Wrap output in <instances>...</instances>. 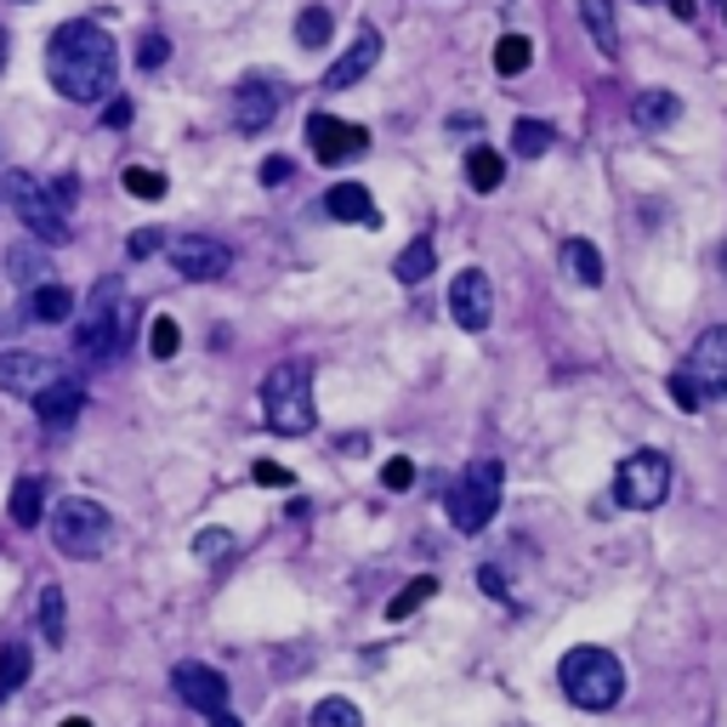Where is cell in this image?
Wrapping results in <instances>:
<instances>
[{"label":"cell","mask_w":727,"mask_h":727,"mask_svg":"<svg viewBox=\"0 0 727 727\" xmlns=\"http://www.w3.org/2000/svg\"><path fill=\"white\" fill-rule=\"evenodd\" d=\"M114 34L97 29L85 18L63 23L52 34V46H46V80L58 85V97H69V103H103V97L114 91Z\"/></svg>","instance_id":"cell-1"},{"label":"cell","mask_w":727,"mask_h":727,"mask_svg":"<svg viewBox=\"0 0 727 727\" xmlns=\"http://www.w3.org/2000/svg\"><path fill=\"white\" fill-rule=\"evenodd\" d=\"M262 410H267V432L279 438H307L319 426V410H313V364L307 359H284L267 370L262 381Z\"/></svg>","instance_id":"cell-2"},{"label":"cell","mask_w":727,"mask_h":727,"mask_svg":"<svg viewBox=\"0 0 727 727\" xmlns=\"http://www.w3.org/2000/svg\"><path fill=\"white\" fill-rule=\"evenodd\" d=\"M557 683H563L568 705H579V710H614L625 699V665L608 648H568L557 665Z\"/></svg>","instance_id":"cell-3"},{"label":"cell","mask_w":727,"mask_h":727,"mask_svg":"<svg viewBox=\"0 0 727 727\" xmlns=\"http://www.w3.org/2000/svg\"><path fill=\"white\" fill-rule=\"evenodd\" d=\"M109 535H114V517H109L103 506H97V501L69 495V501H58V506H52V546H58L63 557H80V563L103 557Z\"/></svg>","instance_id":"cell-4"},{"label":"cell","mask_w":727,"mask_h":727,"mask_svg":"<svg viewBox=\"0 0 727 727\" xmlns=\"http://www.w3.org/2000/svg\"><path fill=\"white\" fill-rule=\"evenodd\" d=\"M125 347V307H120V279H103L91 290L85 313L74 319V353L80 359H114Z\"/></svg>","instance_id":"cell-5"},{"label":"cell","mask_w":727,"mask_h":727,"mask_svg":"<svg viewBox=\"0 0 727 727\" xmlns=\"http://www.w3.org/2000/svg\"><path fill=\"white\" fill-rule=\"evenodd\" d=\"M501 477H506V472H501L495 455H477V461L461 472L455 495H450V517H455L461 535H477V528L495 523V512H501Z\"/></svg>","instance_id":"cell-6"},{"label":"cell","mask_w":727,"mask_h":727,"mask_svg":"<svg viewBox=\"0 0 727 727\" xmlns=\"http://www.w3.org/2000/svg\"><path fill=\"white\" fill-rule=\"evenodd\" d=\"M665 495H670V455H659V450H637V455H625V461H619V472H614V501H619V506L654 512Z\"/></svg>","instance_id":"cell-7"},{"label":"cell","mask_w":727,"mask_h":727,"mask_svg":"<svg viewBox=\"0 0 727 727\" xmlns=\"http://www.w3.org/2000/svg\"><path fill=\"white\" fill-rule=\"evenodd\" d=\"M12 211L23 216V228L40 245H63L69 239V211L52 200V188L34 182V176H12Z\"/></svg>","instance_id":"cell-8"},{"label":"cell","mask_w":727,"mask_h":727,"mask_svg":"<svg viewBox=\"0 0 727 727\" xmlns=\"http://www.w3.org/2000/svg\"><path fill=\"white\" fill-rule=\"evenodd\" d=\"M165 256H171V267H176L182 279H193V284L233 273V251L222 245V239H211V233H176L171 245H165Z\"/></svg>","instance_id":"cell-9"},{"label":"cell","mask_w":727,"mask_h":727,"mask_svg":"<svg viewBox=\"0 0 727 727\" xmlns=\"http://www.w3.org/2000/svg\"><path fill=\"white\" fill-rule=\"evenodd\" d=\"M307 142H313L319 165H347V160L370 154V131L353 125V120H335V114H313L307 120Z\"/></svg>","instance_id":"cell-10"},{"label":"cell","mask_w":727,"mask_h":727,"mask_svg":"<svg viewBox=\"0 0 727 727\" xmlns=\"http://www.w3.org/2000/svg\"><path fill=\"white\" fill-rule=\"evenodd\" d=\"M171 688H176V699H182L188 710H200V716L228 710V676L211 670V665H200V659H182V665L171 670Z\"/></svg>","instance_id":"cell-11"},{"label":"cell","mask_w":727,"mask_h":727,"mask_svg":"<svg viewBox=\"0 0 727 727\" xmlns=\"http://www.w3.org/2000/svg\"><path fill=\"white\" fill-rule=\"evenodd\" d=\"M450 313H455L461 330H489V319H495V284H489V273H483V267H461L455 284H450Z\"/></svg>","instance_id":"cell-12"},{"label":"cell","mask_w":727,"mask_h":727,"mask_svg":"<svg viewBox=\"0 0 727 727\" xmlns=\"http://www.w3.org/2000/svg\"><path fill=\"white\" fill-rule=\"evenodd\" d=\"M694 381H699V393H705V404H716V398H727V324H716V330H705L699 342H694V353H688V364H683Z\"/></svg>","instance_id":"cell-13"},{"label":"cell","mask_w":727,"mask_h":727,"mask_svg":"<svg viewBox=\"0 0 727 727\" xmlns=\"http://www.w3.org/2000/svg\"><path fill=\"white\" fill-rule=\"evenodd\" d=\"M80 410H85V386L80 381H69V375H52L34 393V421L46 426V432H63V426H74L80 421Z\"/></svg>","instance_id":"cell-14"},{"label":"cell","mask_w":727,"mask_h":727,"mask_svg":"<svg viewBox=\"0 0 727 727\" xmlns=\"http://www.w3.org/2000/svg\"><path fill=\"white\" fill-rule=\"evenodd\" d=\"M375 58H381V34H375V29H359V40H353L347 52L330 63V74H324V91H347V85H359V80L375 69Z\"/></svg>","instance_id":"cell-15"},{"label":"cell","mask_w":727,"mask_h":727,"mask_svg":"<svg viewBox=\"0 0 727 727\" xmlns=\"http://www.w3.org/2000/svg\"><path fill=\"white\" fill-rule=\"evenodd\" d=\"M52 375H58V370L46 364L40 353H29V347H18V353H0V393H18V398L29 393V398H34V393H40V386L52 381Z\"/></svg>","instance_id":"cell-16"},{"label":"cell","mask_w":727,"mask_h":727,"mask_svg":"<svg viewBox=\"0 0 727 727\" xmlns=\"http://www.w3.org/2000/svg\"><path fill=\"white\" fill-rule=\"evenodd\" d=\"M273 114H279V97H273L262 80H245V85L233 91V125L245 131V137L267 131V125H273Z\"/></svg>","instance_id":"cell-17"},{"label":"cell","mask_w":727,"mask_h":727,"mask_svg":"<svg viewBox=\"0 0 727 727\" xmlns=\"http://www.w3.org/2000/svg\"><path fill=\"white\" fill-rule=\"evenodd\" d=\"M324 211H330L335 222L381 228V211H375V200H370V188H364V182H335V188L324 193Z\"/></svg>","instance_id":"cell-18"},{"label":"cell","mask_w":727,"mask_h":727,"mask_svg":"<svg viewBox=\"0 0 727 727\" xmlns=\"http://www.w3.org/2000/svg\"><path fill=\"white\" fill-rule=\"evenodd\" d=\"M29 319H34V324H63V319H74V296H69L63 284L40 279V284L29 290Z\"/></svg>","instance_id":"cell-19"},{"label":"cell","mask_w":727,"mask_h":727,"mask_svg":"<svg viewBox=\"0 0 727 727\" xmlns=\"http://www.w3.org/2000/svg\"><path fill=\"white\" fill-rule=\"evenodd\" d=\"M563 273H568L574 284L597 290V284H603V251L592 245V239H568V245H563Z\"/></svg>","instance_id":"cell-20"},{"label":"cell","mask_w":727,"mask_h":727,"mask_svg":"<svg viewBox=\"0 0 727 727\" xmlns=\"http://www.w3.org/2000/svg\"><path fill=\"white\" fill-rule=\"evenodd\" d=\"M676 114H683V103H676V91H643L637 103H632V120L643 125V131H665V125H676Z\"/></svg>","instance_id":"cell-21"},{"label":"cell","mask_w":727,"mask_h":727,"mask_svg":"<svg viewBox=\"0 0 727 727\" xmlns=\"http://www.w3.org/2000/svg\"><path fill=\"white\" fill-rule=\"evenodd\" d=\"M7 517H12L18 528H34V523L46 517V483H40V477H18V483H12Z\"/></svg>","instance_id":"cell-22"},{"label":"cell","mask_w":727,"mask_h":727,"mask_svg":"<svg viewBox=\"0 0 727 727\" xmlns=\"http://www.w3.org/2000/svg\"><path fill=\"white\" fill-rule=\"evenodd\" d=\"M579 18H586L592 40H597V52H619V23H614V0H579Z\"/></svg>","instance_id":"cell-23"},{"label":"cell","mask_w":727,"mask_h":727,"mask_svg":"<svg viewBox=\"0 0 727 727\" xmlns=\"http://www.w3.org/2000/svg\"><path fill=\"white\" fill-rule=\"evenodd\" d=\"M432 262H438V245H432V233H421V239H410V245L398 251L393 273H398V284H421L432 273Z\"/></svg>","instance_id":"cell-24"},{"label":"cell","mask_w":727,"mask_h":727,"mask_svg":"<svg viewBox=\"0 0 727 727\" xmlns=\"http://www.w3.org/2000/svg\"><path fill=\"white\" fill-rule=\"evenodd\" d=\"M501 176H506V160H501L495 149H483V142H477V149L466 154V188H472V193H495Z\"/></svg>","instance_id":"cell-25"},{"label":"cell","mask_w":727,"mask_h":727,"mask_svg":"<svg viewBox=\"0 0 727 727\" xmlns=\"http://www.w3.org/2000/svg\"><path fill=\"white\" fill-rule=\"evenodd\" d=\"M29 670H34V654L23 643H7L0 648V705H7L23 683H29Z\"/></svg>","instance_id":"cell-26"},{"label":"cell","mask_w":727,"mask_h":727,"mask_svg":"<svg viewBox=\"0 0 727 727\" xmlns=\"http://www.w3.org/2000/svg\"><path fill=\"white\" fill-rule=\"evenodd\" d=\"M40 637L52 643V648L69 637V619H63V586H58V579H46V586H40Z\"/></svg>","instance_id":"cell-27"},{"label":"cell","mask_w":727,"mask_h":727,"mask_svg":"<svg viewBox=\"0 0 727 727\" xmlns=\"http://www.w3.org/2000/svg\"><path fill=\"white\" fill-rule=\"evenodd\" d=\"M528 63H535V40H528V34H501V46H495V74L517 80Z\"/></svg>","instance_id":"cell-28"},{"label":"cell","mask_w":727,"mask_h":727,"mask_svg":"<svg viewBox=\"0 0 727 727\" xmlns=\"http://www.w3.org/2000/svg\"><path fill=\"white\" fill-rule=\"evenodd\" d=\"M552 142H557V131L546 120H517L512 125V154H523V160H541Z\"/></svg>","instance_id":"cell-29"},{"label":"cell","mask_w":727,"mask_h":727,"mask_svg":"<svg viewBox=\"0 0 727 727\" xmlns=\"http://www.w3.org/2000/svg\"><path fill=\"white\" fill-rule=\"evenodd\" d=\"M313 727H364V710L342 694H330V699L313 705Z\"/></svg>","instance_id":"cell-30"},{"label":"cell","mask_w":727,"mask_h":727,"mask_svg":"<svg viewBox=\"0 0 727 727\" xmlns=\"http://www.w3.org/2000/svg\"><path fill=\"white\" fill-rule=\"evenodd\" d=\"M432 592H438V579H432V574H415L410 586H404L393 603H386V619H410L421 603H432Z\"/></svg>","instance_id":"cell-31"},{"label":"cell","mask_w":727,"mask_h":727,"mask_svg":"<svg viewBox=\"0 0 727 727\" xmlns=\"http://www.w3.org/2000/svg\"><path fill=\"white\" fill-rule=\"evenodd\" d=\"M330 29H335V18H330V7H319V0L296 12V46H324Z\"/></svg>","instance_id":"cell-32"},{"label":"cell","mask_w":727,"mask_h":727,"mask_svg":"<svg viewBox=\"0 0 727 727\" xmlns=\"http://www.w3.org/2000/svg\"><path fill=\"white\" fill-rule=\"evenodd\" d=\"M120 182H125L131 200H165V188H171V182H165L160 171H149V165H125Z\"/></svg>","instance_id":"cell-33"},{"label":"cell","mask_w":727,"mask_h":727,"mask_svg":"<svg viewBox=\"0 0 727 727\" xmlns=\"http://www.w3.org/2000/svg\"><path fill=\"white\" fill-rule=\"evenodd\" d=\"M193 557H200V563H228L233 557V535H228V528H200V535H193Z\"/></svg>","instance_id":"cell-34"},{"label":"cell","mask_w":727,"mask_h":727,"mask_svg":"<svg viewBox=\"0 0 727 727\" xmlns=\"http://www.w3.org/2000/svg\"><path fill=\"white\" fill-rule=\"evenodd\" d=\"M176 347H182V330H176V319L160 313V319L149 324V353H154V359H176Z\"/></svg>","instance_id":"cell-35"},{"label":"cell","mask_w":727,"mask_h":727,"mask_svg":"<svg viewBox=\"0 0 727 727\" xmlns=\"http://www.w3.org/2000/svg\"><path fill=\"white\" fill-rule=\"evenodd\" d=\"M165 63H171V40H165V34H142L137 69H142V74H154V69H165Z\"/></svg>","instance_id":"cell-36"},{"label":"cell","mask_w":727,"mask_h":727,"mask_svg":"<svg viewBox=\"0 0 727 727\" xmlns=\"http://www.w3.org/2000/svg\"><path fill=\"white\" fill-rule=\"evenodd\" d=\"M670 398L683 404L688 415H694V410H705V393H699V381H694L688 370H676V375H670Z\"/></svg>","instance_id":"cell-37"},{"label":"cell","mask_w":727,"mask_h":727,"mask_svg":"<svg viewBox=\"0 0 727 727\" xmlns=\"http://www.w3.org/2000/svg\"><path fill=\"white\" fill-rule=\"evenodd\" d=\"M7 267L18 273V279H29V284H40V273H46V262L29 251V245H12V256H7Z\"/></svg>","instance_id":"cell-38"},{"label":"cell","mask_w":727,"mask_h":727,"mask_svg":"<svg viewBox=\"0 0 727 727\" xmlns=\"http://www.w3.org/2000/svg\"><path fill=\"white\" fill-rule=\"evenodd\" d=\"M381 483H386V489H410V483H415V461H386V472H381Z\"/></svg>","instance_id":"cell-39"},{"label":"cell","mask_w":727,"mask_h":727,"mask_svg":"<svg viewBox=\"0 0 727 727\" xmlns=\"http://www.w3.org/2000/svg\"><path fill=\"white\" fill-rule=\"evenodd\" d=\"M290 171H296V165H290L284 154H267V160H262V188H284Z\"/></svg>","instance_id":"cell-40"},{"label":"cell","mask_w":727,"mask_h":727,"mask_svg":"<svg viewBox=\"0 0 727 727\" xmlns=\"http://www.w3.org/2000/svg\"><path fill=\"white\" fill-rule=\"evenodd\" d=\"M256 483H267V489H290V472L284 466H273V461H256V472H251Z\"/></svg>","instance_id":"cell-41"},{"label":"cell","mask_w":727,"mask_h":727,"mask_svg":"<svg viewBox=\"0 0 727 727\" xmlns=\"http://www.w3.org/2000/svg\"><path fill=\"white\" fill-rule=\"evenodd\" d=\"M154 251H160V233H154V228H137V233H131V256L142 262V256H154Z\"/></svg>","instance_id":"cell-42"},{"label":"cell","mask_w":727,"mask_h":727,"mask_svg":"<svg viewBox=\"0 0 727 727\" xmlns=\"http://www.w3.org/2000/svg\"><path fill=\"white\" fill-rule=\"evenodd\" d=\"M46 188H52V200H58L63 211H69V205L80 200V188H74V176H52V182H46Z\"/></svg>","instance_id":"cell-43"},{"label":"cell","mask_w":727,"mask_h":727,"mask_svg":"<svg viewBox=\"0 0 727 727\" xmlns=\"http://www.w3.org/2000/svg\"><path fill=\"white\" fill-rule=\"evenodd\" d=\"M477 579H483V592H489V597H501V603L512 597V592H506V579H501V568H477Z\"/></svg>","instance_id":"cell-44"},{"label":"cell","mask_w":727,"mask_h":727,"mask_svg":"<svg viewBox=\"0 0 727 727\" xmlns=\"http://www.w3.org/2000/svg\"><path fill=\"white\" fill-rule=\"evenodd\" d=\"M131 120V103H120V97H114V103L103 109V125H125Z\"/></svg>","instance_id":"cell-45"},{"label":"cell","mask_w":727,"mask_h":727,"mask_svg":"<svg viewBox=\"0 0 727 727\" xmlns=\"http://www.w3.org/2000/svg\"><path fill=\"white\" fill-rule=\"evenodd\" d=\"M665 7H670L676 18H683V23H694V18H699V0H665Z\"/></svg>","instance_id":"cell-46"},{"label":"cell","mask_w":727,"mask_h":727,"mask_svg":"<svg viewBox=\"0 0 727 727\" xmlns=\"http://www.w3.org/2000/svg\"><path fill=\"white\" fill-rule=\"evenodd\" d=\"M211 727H245V721H239L233 710H216V716H211Z\"/></svg>","instance_id":"cell-47"},{"label":"cell","mask_w":727,"mask_h":727,"mask_svg":"<svg viewBox=\"0 0 727 727\" xmlns=\"http://www.w3.org/2000/svg\"><path fill=\"white\" fill-rule=\"evenodd\" d=\"M58 727H91V721H85V716H63Z\"/></svg>","instance_id":"cell-48"},{"label":"cell","mask_w":727,"mask_h":727,"mask_svg":"<svg viewBox=\"0 0 727 727\" xmlns=\"http://www.w3.org/2000/svg\"><path fill=\"white\" fill-rule=\"evenodd\" d=\"M0 69H7V29H0Z\"/></svg>","instance_id":"cell-49"},{"label":"cell","mask_w":727,"mask_h":727,"mask_svg":"<svg viewBox=\"0 0 727 727\" xmlns=\"http://www.w3.org/2000/svg\"><path fill=\"white\" fill-rule=\"evenodd\" d=\"M18 7H29V0H18Z\"/></svg>","instance_id":"cell-50"}]
</instances>
